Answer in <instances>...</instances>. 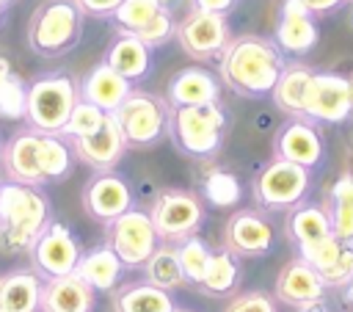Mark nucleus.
Instances as JSON below:
<instances>
[{"mask_svg":"<svg viewBox=\"0 0 353 312\" xmlns=\"http://www.w3.org/2000/svg\"><path fill=\"white\" fill-rule=\"evenodd\" d=\"M284 52L273 39L265 36H237L221 52V80L240 97L256 99L268 97L284 69Z\"/></svg>","mask_w":353,"mask_h":312,"instance_id":"nucleus-1","label":"nucleus"},{"mask_svg":"<svg viewBox=\"0 0 353 312\" xmlns=\"http://www.w3.org/2000/svg\"><path fill=\"white\" fill-rule=\"evenodd\" d=\"M50 224V202L36 185H0V246L8 251L30 248Z\"/></svg>","mask_w":353,"mask_h":312,"instance_id":"nucleus-2","label":"nucleus"},{"mask_svg":"<svg viewBox=\"0 0 353 312\" xmlns=\"http://www.w3.org/2000/svg\"><path fill=\"white\" fill-rule=\"evenodd\" d=\"M83 33V11L74 0H44L28 22V44L36 55L55 58L69 52Z\"/></svg>","mask_w":353,"mask_h":312,"instance_id":"nucleus-3","label":"nucleus"},{"mask_svg":"<svg viewBox=\"0 0 353 312\" xmlns=\"http://www.w3.org/2000/svg\"><path fill=\"white\" fill-rule=\"evenodd\" d=\"M168 121L174 144L190 157H212L223 144L226 113L218 102L174 108Z\"/></svg>","mask_w":353,"mask_h":312,"instance_id":"nucleus-4","label":"nucleus"},{"mask_svg":"<svg viewBox=\"0 0 353 312\" xmlns=\"http://www.w3.org/2000/svg\"><path fill=\"white\" fill-rule=\"evenodd\" d=\"M77 99H80V91L69 75H63V72L44 75L28 86L25 119H28L30 130L58 135Z\"/></svg>","mask_w":353,"mask_h":312,"instance_id":"nucleus-5","label":"nucleus"},{"mask_svg":"<svg viewBox=\"0 0 353 312\" xmlns=\"http://www.w3.org/2000/svg\"><path fill=\"white\" fill-rule=\"evenodd\" d=\"M309 168L273 157L254 179V199L265 210H290L301 204V199L309 191Z\"/></svg>","mask_w":353,"mask_h":312,"instance_id":"nucleus-6","label":"nucleus"},{"mask_svg":"<svg viewBox=\"0 0 353 312\" xmlns=\"http://www.w3.org/2000/svg\"><path fill=\"white\" fill-rule=\"evenodd\" d=\"M127 146H152L165 130V108L149 91H130L127 99L113 110Z\"/></svg>","mask_w":353,"mask_h":312,"instance_id":"nucleus-7","label":"nucleus"},{"mask_svg":"<svg viewBox=\"0 0 353 312\" xmlns=\"http://www.w3.org/2000/svg\"><path fill=\"white\" fill-rule=\"evenodd\" d=\"M154 235L165 243H182L185 237L196 235L199 224L204 221L201 202L188 191H163L149 210Z\"/></svg>","mask_w":353,"mask_h":312,"instance_id":"nucleus-8","label":"nucleus"},{"mask_svg":"<svg viewBox=\"0 0 353 312\" xmlns=\"http://www.w3.org/2000/svg\"><path fill=\"white\" fill-rule=\"evenodd\" d=\"M154 243H157L154 224H152V215L143 210L130 207L127 213H121L119 218H113L108 224V246L130 268L143 265L149 260V254L157 248Z\"/></svg>","mask_w":353,"mask_h":312,"instance_id":"nucleus-9","label":"nucleus"},{"mask_svg":"<svg viewBox=\"0 0 353 312\" xmlns=\"http://www.w3.org/2000/svg\"><path fill=\"white\" fill-rule=\"evenodd\" d=\"M176 41L179 47L196 58V61H210L221 58L223 47L229 44V22L226 14H212V11H199L193 8L179 25H176Z\"/></svg>","mask_w":353,"mask_h":312,"instance_id":"nucleus-10","label":"nucleus"},{"mask_svg":"<svg viewBox=\"0 0 353 312\" xmlns=\"http://www.w3.org/2000/svg\"><path fill=\"white\" fill-rule=\"evenodd\" d=\"M303 119L314 124H339L350 119V88L347 77L339 72H314L309 91H306V105H303Z\"/></svg>","mask_w":353,"mask_h":312,"instance_id":"nucleus-11","label":"nucleus"},{"mask_svg":"<svg viewBox=\"0 0 353 312\" xmlns=\"http://www.w3.org/2000/svg\"><path fill=\"white\" fill-rule=\"evenodd\" d=\"M30 257L39 273L50 276H63V273H74V265L80 260V246L74 240V235L63 226L50 221L41 235L33 240L30 246Z\"/></svg>","mask_w":353,"mask_h":312,"instance_id":"nucleus-12","label":"nucleus"},{"mask_svg":"<svg viewBox=\"0 0 353 312\" xmlns=\"http://www.w3.org/2000/svg\"><path fill=\"white\" fill-rule=\"evenodd\" d=\"M72 149L85 166H91L97 171H110L121 160V155L127 149V141L121 135V127H119L116 116L108 113L105 121L94 133H88L83 138H72Z\"/></svg>","mask_w":353,"mask_h":312,"instance_id":"nucleus-13","label":"nucleus"},{"mask_svg":"<svg viewBox=\"0 0 353 312\" xmlns=\"http://www.w3.org/2000/svg\"><path fill=\"white\" fill-rule=\"evenodd\" d=\"M273 157L312 168L323 157V135L309 119H290L273 138Z\"/></svg>","mask_w":353,"mask_h":312,"instance_id":"nucleus-14","label":"nucleus"},{"mask_svg":"<svg viewBox=\"0 0 353 312\" xmlns=\"http://www.w3.org/2000/svg\"><path fill=\"white\" fill-rule=\"evenodd\" d=\"M273 246V226L254 210H237L223 229V248L234 257H262Z\"/></svg>","mask_w":353,"mask_h":312,"instance_id":"nucleus-15","label":"nucleus"},{"mask_svg":"<svg viewBox=\"0 0 353 312\" xmlns=\"http://www.w3.org/2000/svg\"><path fill=\"white\" fill-rule=\"evenodd\" d=\"M323 293H325V284L320 273L301 257L287 262L276 276V298L287 306H295V309L317 306L323 304Z\"/></svg>","mask_w":353,"mask_h":312,"instance_id":"nucleus-16","label":"nucleus"},{"mask_svg":"<svg viewBox=\"0 0 353 312\" xmlns=\"http://www.w3.org/2000/svg\"><path fill=\"white\" fill-rule=\"evenodd\" d=\"M281 52L287 55H306L317 44V22L314 14L301 0H284L276 22V39Z\"/></svg>","mask_w":353,"mask_h":312,"instance_id":"nucleus-17","label":"nucleus"},{"mask_svg":"<svg viewBox=\"0 0 353 312\" xmlns=\"http://www.w3.org/2000/svg\"><path fill=\"white\" fill-rule=\"evenodd\" d=\"M83 204L85 210L102 221V224H110L113 218H119L121 213L130 210L132 204V193H130V185L113 174V171H99L83 191Z\"/></svg>","mask_w":353,"mask_h":312,"instance_id":"nucleus-18","label":"nucleus"},{"mask_svg":"<svg viewBox=\"0 0 353 312\" xmlns=\"http://www.w3.org/2000/svg\"><path fill=\"white\" fill-rule=\"evenodd\" d=\"M39 135L36 130H22L17 135H11V141L0 149V160L3 168L8 174L11 182L19 185H41L44 174L39 166Z\"/></svg>","mask_w":353,"mask_h":312,"instance_id":"nucleus-19","label":"nucleus"},{"mask_svg":"<svg viewBox=\"0 0 353 312\" xmlns=\"http://www.w3.org/2000/svg\"><path fill=\"white\" fill-rule=\"evenodd\" d=\"M94 306V290L77 276H50L41 284V304L39 312H91Z\"/></svg>","mask_w":353,"mask_h":312,"instance_id":"nucleus-20","label":"nucleus"},{"mask_svg":"<svg viewBox=\"0 0 353 312\" xmlns=\"http://www.w3.org/2000/svg\"><path fill=\"white\" fill-rule=\"evenodd\" d=\"M80 99L97 105L99 110L105 113H113L124 99L127 94L132 91V83L127 77H121L116 69H110L105 61L97 64L83 80H80Z\"/></svg>","mask_w":353,"mask_h":312,"instance_id":"nucleus-21","label":"nucleus"},{"mask_svg":"<svg viewBox=\"0 0 353 312\" xmlns=\"http://www.w3.org/2000/svg\"><path fill=\"white\" fill-rule=\"evenodd\" d=\"M218 91H221V83L212 72H207L201 66H188L171 77L165 97H168L171 108H185V105L218 102Z\"/></svg>","mask_w":353,"mask_h":312,"instance_id":"nucleus-22","label":"nucleus"},{"mask_svg":"<svg viewBox=\"0 0 353 312\" xmlns=\"http://www.w3.org/2000/svg\"><path fill=\"white\" fill-rule=\"evenodd\" d=\"M105 64L110 69H116L121 77H127L130 83H135V80L146 77L149 64H152V50L135 33L119 30V36L110 41V47L105 52Z\"/></svg>","mask_w":353,"mask_h":312,"instance_id":"nucleus-23","label":"nucleus"},{"mask_svg":"<svg viewBox=\"0 0 353 312\" xmlns=\"http://www.w3.org/2000/svg\"><path fill=\"white\" fill-rule=\"evenodd\" d=\"M312 75L314 69L306 66V64H284L270 97L276 102L279 110H284L290 119H303V105H306V91H309V83H312Z\"/></svg>","mask_w":353,"mask_h":312,"instance_id":"nucleus-24","label":"nucleus"},{"mask_svg":"<svg viewBox=\"0 0 353 312\" xmlns=\"http://www.w3.org/2000/svg\"><path fill=\"white\" fill-rule=\"evenodd\" d=\"M41 284V273L36 271H11L0 276V312H39Z\"/></svg>","mask_w":353,"mask_h":312,"instance_id":"nucleus-25","label":"nucleus"},{"mask_svg":"<svg viewBox=\"0 0 353 312\" xmlns=\"http://www.w3.org/2000/svg\"><path fill=\"white\" fill-rule=\"evenodd\" d=\"M121 268H124V262L116 257V251H113L110 246H99V248H94V251H88V254H80V260H77V265H74V273H77L91 290L108 293V290L119 282Z\"/></svg>","mask_w":353,"mask_h":312,"instance_id":"nucleus-26","label":"nucleus"},{"mask_svg":"<svg viewBox=\"0 0 353 312\" xmlns=\"http://www.w3.org/2000/svg\"><path fill=\"white\" fill-rule=\"evenodd\" d=\"M287 235L295 246H306V243H314L320 237L334 235L325 207L323 204H295V207H290Z\"/></svg>","mask_w":353,"mask_h":312,"instance_id":"nucleus-27","label":"nucleus"},{"mask_svg":"<svg viewBox=\"0 0 353 312\" xmlns=\"http://www.w3.org/2000/svg\"><path fill=\"white\" fill-rule=\"evenodd\" d=\"M325 213L331 218V232L342 243H353V174H342L325 199Z\"/></svg>","mask_w":353,"mask_h":312,"instance_id":"nucleus-28","label":"nucleus"},{"mask_svg":"<svg viewBox=\"0 0 353 312\" xmlns=\"http://www.w3.org/2000/svg\"><path fill=\"white\" fill-rule=\"evenodd\" d=\"M113 312H174L168 290L143 284H127L113 295Z\"/></svg>","mask_w":353,"mask_h":312,"instance_id":"nucleus-29","label":"nucleus"},{"mask_svg":"<svg viewBox=\"0 0 353 312\" xmlns=\"http://www.w3.org/2000/svg\"><path fill=\"white\" fill-rule=\"evenodd\" d=\"M143 273H146V282L149 284L163 287V290H174L179 284H185V273H182V265H179L176 246L174 243L157 246L149 254V260L143 262Z\"/></svg>","mask_w":353,"mask_h":312,"instance_id":"nucleus-30","label":"nucleus"},{"mask_svg":"<svg viewBox=\"0 0 353 312\" xmlns=\"http://www.w3.org/2000/svg\"><path fill=\"white\" fill-rule=\"evenodd\" d=\"M237 279H240V268H237V257L232 251H212L210 262H207V271H204V279L199 282V287L207 293V295H226L237 287Z\"/></svg>","mask_w":353,"mask_h":312,"instance_id":"nucleus-31","label":"nucleus"},{"mask_svg":"<svg viewBox=\"0 0 353 312\" xmlns=\"http://www.w3.org/2000/svg\"><path fill=\"white\" fill-rule=\"evenodd\" d=\"M39 166H41L44 182L47 179H61V177L69 174L72 152L61 141V135H52V133H41L39 135Z\"/></svg>","mask_w":353,"mask_h":312,"instance_id":"nucleus-32","label":"nucleus"},{"mask_svg":"<svg viewBox=\"0 0 353 312\" xmlns=\"http://www.w3.org/2000/svg\"><path fill=\"white\" fill-rule=\"evenodd\" d=\"M176 254H179V265H182L185 282L199 284V282L204 279L207 262H210V257H212L210 246H207L199 235H190V237H185L182 243H176Z\"/></svg>","mask_w":353,"mask_h":312,"instance_id":"nucleus-33","label":"nucleus"},{"mask_svg":"<svg viewBox=\"0 0 353 312\" xmlns=\"http://www.w3.org/2000/svg\"><path fill=\"white\" fill-rule=\"evenodd\" d=\"M163 6H165L163 0H121L110 19H113V25H116L119 30L135 33V30H141Z\"/></svg>","mask_w":353,"mask_h":312,"instance_id":"nucleus-34","label":"nucleus"},{"mask_svg":"<svg viewBox=\"0 0 353 312\" xmlns=\"http://www.w3.org/2000/svg\"><path fill=\"white\" fill-rule=\"evenodd\" d=\"M201 193L210 204L215 207H234L240 202V182L234 174L229 171H221V168H212L204 182H201Z\"/></svg>","mask_w":353,"mask_h":312,"instance_id":"nucleus-35","label":"nucleus"},{"mask_svg":"<svg viewBox=\"0 0 353 312\" xmlns=\"http://www.w3.org/2000/svg\"><path fill=\"white\" fill-rule=\"evenodd\" d=\"M105 110H99L97 105H91V102H85V99H77L74 102V108H72V113H69V119H66V124L61 127V133L58 135H63V138H83V135H88V133H94L102 121H105Z\"/></svg>","mask_w":353,"mask_h":312,"instance_id":"nucleus-36","label":"nucleus"},{"mask_svg":"<svg viewBox=\"0 0 353 312\" xmlns=\"http://www.w3.org/2000/svg\"><path fill=\"white\" fill-rule=\"evenodd\" d=\"M25 102H28V88L11 69L8 75L0 77V119H8V121L25 119Z\"/></svg>","mask_w":353,"mask_h":312,"instance_id":"nucleus-37","label":"nucleus"},{"mask_svg":"<svg viewBox=\"0 0 353 312\" xmlns=\"http://www.w3.org/2000/svg\"><path fill=\"white\" fill-rule=\"evenodd\" d=\"M342 246H345V243H342L336 235H328V237H320V240H314V243L298 246V257H301L303 262H309V265L320 273V271H325V268L339 257Z\"/></svg>","mask_w":353,"mask_h":312,"instance_id":"nucleus-38","label":"nucleus"},{"mask_svg":"<svg viewBox=\"0 0 353 312\" xmlns=\"http://www.w3.org/2000/svg\"><path fill=\"white\" fill-rule=\"evenodd\" d=\"M174 33H176V22H174V14H171L168 6H163L141 30H135V36H138L149 50H152V47H163Z\"/></svg>","mask_w":353,"mask_h":312,"instance_id":"nucleus-39","label":"nucleus"},{"mask_svg":"<svg viewBox=\"0 0 353 312\" xmlns=\"http://www.w3.org/2000/svg\"><path fill=\"white\" fill-rule=\"evenodd\" d=\"M350 276H353V246L345 243L342 251H339V257L325 271H320V279H323L325 287H339L342 290Z\"/></svg>","mask_w":353,"mask_h":312,"instance_id":"nucleus-40","label":"nucleus"},{"mask_svg":"<svg viewBox=\"0 0 353 312\" xmlns=\"http://www.w3.org/2000/svg\"><path fill=\"white\" fill-rule=\"evenodd\" d=\"M223 312H276V304L268 293L262 290H248V293H240L234 295Z\"/></svg>","mask_w":353,"mask_h":312,"instance_id":"nucleus-41","label":"nucleus"},{"mask_svg":"<svg viewBox=\"0 0 353 312\" xmlns=\"http://www.w3.org/2000/svg\"><path fill=\"white\" fill-rule=\"evenodd\" d=\"M121 0H74V6L88 17H113Z\"/></svg>","mask_w":353,"mask_h":312,"instance_id":"nucleus-42","label":"nucleus"},{"mask_svg":"<svg viewBox=\"0 0 353 312\" xmlns=\"http://www.w3.org/2000/svg\"><path fill=\"white\" fill-rule=\"evenodd\" d=\"M232 6H234V0H193V8L212 11V14H226Z\"/></svg>","mask_w":353,"mask_h":312,"instance_id":"nucleus-43","label":"nucleus"},{"mask_svg":"<svg viewBox=\"0 0 353 312\" xmlns=\"http://www.w3.org/2000/svg\"><path fill=\"white\" fill-rule=\"evenodd\" d=\"M314 17H323V14H331L334 8H339L342 6V0H301Z\"/></svg>","mask_w":353,"mask_h":312,"instance_id":"nucleus-44","label":"nucleus"},{"mask_svg":"<svg viewBox=\"0 0 353 312\" xmlns=\"http://www.w3.org/2000/svg\"><path fill=\"white\" fill-rule=\"evenodd\" d=\"M342 295H345V301L353 306V276H350V279H347V284L342 287Z\"/></svg>","mask_w":353,"mask_h":312,"instance_id":"nucleus-45","label":"nucleus"},{"mask_svg":"<svg viewBox=\"0 0 353 312\" xmlns=\"http://www.w3.org/2000/svg\"><path fill=\"white\" fill-rule=\"evenodd\" d=\"M347 88H350V116H353V72L347 75Z\"/></svg>","mask_w":353,"mask_h":312,"instance_id":"nucleus-46","label":"nucleus"},{"mask_svg":"<svg viewBox=\"0 0 353 312\" xmlns=\"http://www.w3.org/2000/svg\"><path fill=\"white\" fill-rule=\"evenodd\" d=\"M301 312H325V309H323V304H317V306H309V309H301Z\"/></svg>","mask_w":353,"mask_h":312,"instance_id":"nucleus-47","label":"nucleus"},{"mask_svg":"<svg viewBox=\"0 0 353 312\" xmlns=\"http://www.w3.org/2000/svg\"><path fill=\"white\" fill-rule=\"evenodd\" d=\"M8 3H11V0H0V6H8Z\"/></svg>","mask_w":353,"mask_h":312,"instance_id":"nucleus-48","label":"nucleus"},{"mask_svg":"<svg viewBox=\"0 0 353 312\" xmlns=\"http://www.w3.org/2000/svg\"><path fill=\"white\" fill-rule=\"evenodd\" d=\"M3 8H6V6H0V22H3Z\"/></svg>","mask_w":353,"mask_h":312,"instance_id":"nucleus-49","label":"nucleus"},{"mask_svg":"<svg viewBox=\"0 0 353 312\" xmlns=\"http://www.w3.org/2000/svg\"><path fill=\"white\" fill-rule=\"evenodd\" d=\"M174 312H190V309H174Z\"/></svg>","mask_w":353,"mask_h":312,"instance_id":"nucleus-50","label":"nucleus"},{"mask_svg":"<svg viewBox=\"0 0 353 312\" xmlns=\"http://www.w3.org/2000/svg\"><path fill=\"white\" fill-rule=\"evenodd\" d=\"M350 3H353V0H350Z\"/></svg>","mask_w":353,"mask_h":312,"instance_id":"nucleus-51","label":"nucleus"},{"mask_svg":"<svg viewBox=\"0 0 353 312\" xmlns=\"http://www.w3.org/2000/svg\"><path fill=\"white\" fill-rule=\"evenodd\" d=\"M350 246H353V243H350Z\"/></svg>","mask_w":353,"mask_h":312,"instance_id":"nucleus-52","label":"nucleus"}]
</instances>
